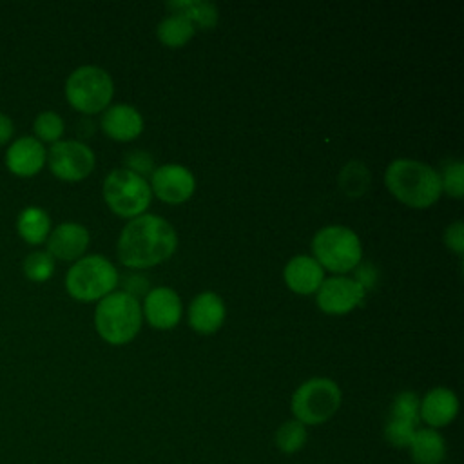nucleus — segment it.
Segmentation results:
<instances>
[{
  "label": "nucleus",
  "mask_w": 464,
  "mask_h": 464,
  "mask_svg": "<svg viewBox=\"0 0 464 464\" xmlns=\"http://www.w3.org/2000/svg\"><path fill=\"white\" fill-rule=\"evenodd\" d=\"M178 245L176 230L154 214L130 219L118 239V259L130 268H149L167 261Z\"/></svg>",
  "instance_id": "1"
},
{
  "label": "nucleus",
  "mask_w": 464,
  "mask_h": 464,
  "mask_svg": "<svg viewBox=\"0 0 464 464\" xmlns=\"http://www.w3.org/2000/svg\"><path fill=\"white\" fill-rule=\"evenodd\" d=\"M384 181L388 190L413 208L431 207L442 192L440 176L417 160H395L388 165Z\"/></svg>",
  "instance_id": "2"
},
{
  "label": "nucleus",
  "mask_w": 464,
  "mask_h": 464,
  "mask_svg": "<svg viewBox=\"0 0 464 464\" xmlns=\"http://www.w3.org/2000/svg\"><path fill=\"white\" fill-rule=\"evenodd\" d=\"M94 324L100 337L111 344H125L141 326V306L127 292H111L94 310Z\"/></svg>",
  "instance_id": "3"
},
{
  "label": "nucleus",
  "mask_w": 464,
  "mask_h": 464,
  "mask_svg": "<svg viewBox=\"0 0 464 464\" xmlns=\"http://www.w3.org/2000/svg\"><path fill=\"white\" fill-rule=\"evenodd\" d=\"M341 406V390L328 377L304 381L292 395L290 408L294 419L304 426H317L330 420Z\"/></svg>",
  "instance_id": "4"
},
{
  "label": "nucleus",
  "mask_w": 464,
  "mask_h": 464,
  "mask_svg": "<svg viewBox=\"0 0 464 464\" xmlns=\"http://www.w3.org/2000/svg\"><path fill=\"white\" fill-rule=\"evenodd\" d=\"M118 283L116 266L103 256L80 257L65 276L69 295L78 301H96L109 295Z\"/></svg>",
  "instance_id": "5"
},
{
  "label": "nucleus",
  "mask_w": 464,
  "mask_h": 464,
  "mask_svg": "<svg viewBox=\"0 0 464 464\" xmlns=\"http://www.w3.org/2000/svg\"><path fill=\"white\" fill-rule=\"evenodd\" d=\"M114 85L107 71L96 65L74 69L65 82V96L72 109L83 114L103 111L112 100Z\"/></svg>",
  "instance_id": "6"
},
{
  "label": "nucleus",
  "mask_w": 464,
  "mask_h": 464,
  "mask_svg": "<svg viewBox=\"0 0 464 464\" xmlns=\"http://www.w3.org/2000/svg\"><path fill=\"white\" fill-rule=\"evenodd\" d=\"M314 259L332 270V272H348L355 268L361 261L362 250L357 234L341 225H330L321 228L312 241Z\"/></svg>",
  "instance_id": "7"
},
{
  "label": "nucleus",
  "mask_w": 464,
  "mask_h": 464,
  "mask_svg": "<svg viewBox=\"0 0 464 464\" xmlns=\"http://www.w3.org/2000/svg\"><path fill=\"white\" fill-rule=\"evenodd\" d=\"M152 190L143 176L129 169H118L107 174L103 181V199L109 208L121 218H136L150 203Z\"/></svg>",
  "instance_id": "8"
},
{
  "label": "nucleus",
  "mask_w": 464,
  "mask_h": 464,
  "mask_svg": "<svg viewBox=\"0 0 464 464\" xmlns=\"http://www.w3.org/2000/svg\"><path fill=\"white\" fill-rule=\"evenodd\" d=\"M47 165L58 179L80 181L92 172L94 152L76 140L56 141L47 152Z\"/></svg>",
  "instance_id": "9"
},
{
  "label": "nucleus",
  "mask_w": 464,
  "mask_h": 464,
  "mask_svg": "<svg viewBox=\"0 0 464 464\" xmlns=\"http://www.w3.org/2000/svg\"><path fill=\"white\" fill-rule=\"evenodd\" d=\"M364 297V285L350 277H330L317 290V304L326 314H346Z\"/></svg>",
  "instance_id": "10"
},
{
  "label": "nucleus",
  "mask_w": 464,
  "mask_h": 464,
  "mask_svg": "<svg viewBox=\"0 0 464 464\" xmlns=\"http://www.w3.org/2000/svg\"><path fill=\"white\" fill-rule=\"evenodd\" d=\"M194 188L196 181L192 172L181 165H163L152 172L150 190L165 203H183L192 196Z\"/></svg>",
  "instance_id": "11"
},
{
  "label": "nucleus",
  "mask_w": 464,
  "mask_h": 464,
  "mask_svg": "<svg viewBox=\"0 0 464 464\" xmlns=\"http://www.w3.org/2000/svg\"><path fill=\"white\" fill-rule=\"evenodd\" d=\"M47 161V152L44 143L34 136H22L14 140L5 152L7 169L20 178H31L42 170Z\"/></svg>",
  "instance_id": "12"
},
{
  "label": "nucleus",
  "mask_w": 464,
  "mask_h": 464,
  "mask_svg": "<svg viewBox=\"0 0 464 464\" xmlns=\"http://www.w3.org/2000/svg\"><path fill=\"white\" fill-rule=\"evenodd\" d=\"M459 413V399L453 390L446 386H435L420 399L419 417L426 428H444L455 420Z\"/></svg>",
  "instance_id": "13"
},
{
  "label": "nucleus",
  "mask_w": 464,
  "mask_h": 464,
  "mask_svg": "<svg viewBox=\"0 0 464 464\" xmlns=\"http://www.w3.org/2000/svg\"><path fill=\"white\" fill-rule=\"evenodd\" d=\"M145 319L150 326L167 330L178 324L181 317L179 295L169 286H158L145 295Z\"/></svg>",
  "instance_id": "14"
},
{
  "label": "nucleus",
  "mask_w": 464,
  "mask_h": 464,
  "mask_svg": "<svg viewBox=\"0 0 464 464\" xmlns=\"http://www.w3.org/2000/svg\"><path fill=\"white\" fill-rule=\"evenodd\" d=\"M89 245V232L80 223H62L51 230L47 237V252L54 259L74 261L85 252Z\"/></svg>",
  "instance_id": "15"
},
{
  "label": "nucleus",
  "mask_w": 464,
  "mask_h": 464,
  "mask_svg": "<svg viewBox=\"0 0 464 464\" xmlns=\"http://www.w3.org/2000/svg\"><path fill=\"white\" fill-rule=\"evenodd\" d=\"M223 321L225 304L218 294L203 292L194 297V301L188 306V323L198 334H214L221 328Z\"/></svg>",
  "instance_id": "16"
},
{
  "label": "nucleus",
  "mask_w": 464,
  "mask_h": 464,
  "mask_svg": "<svg viewBox=\"0 0 464 464\" xmlns=\"http://www.w3.org/2000/svg\"><path fill=\"white\" fill-rule=\"evenodd\" d=\"M285 283L295 294H312L324 281L323 266L308 256H295L285 266Z\"/></svg>",
  "instance_id": "17"
},
{
  "label": "nucleus",
  "mask_w": 464,
  "mask_h": 464,
  "mask_svg": "<svg viewBox=\"0 0 464 464\" xmlns=\"http://www.w3.org/2000/svg\"><path fill=\"white\" fill-rule=\"evenodd\" d=\"M141 114L130 105H112L102 116V130L118 141H130L141 134Z\"/></svg>",
  "instance_id": "18"
},
{
  "label": "nucleus",
  "mask_w": 464,
  "mask_h": 464,
  "mask_svg": "<svg viewBox=\"0 0 464 464\" xmlns=\"http://www.w3.org/2000/svg\"><path fill=\"white\" fill-rule=\"evenodd\" d=\"M406 450L415 464H440L446 459V440L433 428H417Z\"/></svg>",
  "instance_id": "19"
},
{
  "label": "nucleus",
  "mask_w": 464,
  "mask_h": 464,
  "mask_svg": "<svg viewBox=\"0 0 464 464\" xmlns=\"http://www.w3.org/2000/svg\"><path fill=\"white\" fill-rule=\"evenodd\" d=\"M16 232L25 243L40 245L51 234V218L40 207H27L16 218Z\"/></svg>",
  "instance_id": "20"
},
{
  "label": "nucleus",
  "mask_w": 464,
  "mask_h": 464,
  "mask_svg": "<svg viewBox=\"0 0 464 464\" xmlns=\"http://www.w3.org/2000/svg\"><path fill=\"white\" fill-rule=\"evenodd\" d=\"M196 33L194 24L179 13L167 16L158 25V38L167 47H183Z\"/></svg>",
  "instance_id": "21"
},
{
  "label": "nucleus",
  "mask_w": 464,
  "mask_h": 464,
  "mask_svg": "<svg viewBox=\"0 0 464 464\" xmlns=\"http://www.w3.org/2000/svg\"><path fill=\"white\" fill-rule=\"evenodd\" d=\"M167 7L188 18L194 24V27L199 25L201 29H212L218 22V9L210 2L179 0V2H167Z\"/></svg>",
  "instance_id": "22"
},
{
  "label": "nucleus",
  "mask_w": 464,
  "mask_h": 464,
  "mask_svg": "<svg viewBox=\"0 0 464 464\" xmlns=\"http://www.w3.org/2000/svg\"><path fill=\"white\" fill-rule=\"evenodd\" d=\"M306 439H308L306 426L301 424V422L295 420V419L285 420V422L276 430V435H274L276 446H277L279 451L285 453V455H294V453L301 451L303 446L306 444Z\"/></svg>",
  "instance_id": "23"
},
{
  "label": "nucleus",
  "mask_w": 464,
  "mask_h": 464,
  "mask_svg": "<svg viewBox=\"0 0 464 464\" xmlns=\"http://www.w3.org/2000/svg\"><path fill=\"white\" fill-rule=\"evenodd\" d=\"M339 187L350 198L364 194L370 187V170L355 160L346 163L339 174Z\"/></svg>",
  "instance_id": "24"
},
{
  "label": "nucleus",
  "mask_w": 464,
  "mask_h": 464,
  "mask_svg": "<svg viewBox=\"0 0 464 464\" xmlns=\"http://www.w3.org/2000/svg\"><path fill=\"white\" fill-rule=\"evenodd\" d=\"M22 268H24V274L29 281L44 283L54 272V259L51 257V254L47 250L45 252L44 250H33L31 254L25 256Z\"/></svg>",
  "instance_id": "25"
},
{
  "label": "nucleus",
  "mask_w": 464,
  "mask_h": 464,
  "mask_svg": "<svg viewBox=\"0 0 464 464\" xmlns=\"http://www.w3.org/2000/svg\"><path fill=\"white\" fill-rule=\"evenodd\" d=\"M33 130L40 143H56L63 134V120L54 111H44L34 118Z\"/></svg>",
  "instance_id": "26"
},
{
  "label": "nucleus",
  "mask_w": 464,
  "mask_h": 464,
  "mask_svg": "<svg viewBox=\"0 0 464 464\" xmlns=\"http://www.w3.org/2000/svg\"><path fill=\"white\" fill-rule=\"evenodd\" d=\"M419 404H420V399L415 392H401L393 397L388 417L408 420V422L419 426V422H420Z\"/></svg>",
  "instance_id": "27"
},
{
  "label": "nucleus",
  "mask_w": 464,
  "mask_h": 464,
  "mask_svg": "<svg viewBox=\"0 0 464 464\" xmlns=\"http://www.w3.org/2000/svg\"><path fill=\"white\" fill-rule=\"evenodd\" d=\"M417 428H419L417 424H411L408 420L388 417V420L384 424V439L393 448H408Z\"/></svg>",
  "instance_id": "28"
},
{
  "label": "nucleus",
  "mask_w": 464,
  "mask_h": 464,
  "mask_svg": "<svg viewBox=\"0 0 464 464\" xmlns=\"http://www.w3.org/2000/svg\"><path fill=\"white\" fill-rule=\"evenodd\" d=\"M440 187L453 198H462L464 194V167L460 161H453L444 167Z\"/></svg>",
  "instance_id": "29"
},
{
  "label": "nucleus",
  "mask_w": 464,
  "mask_h": 464,
  "mask_svg": "<svg viewBox=\"0 0 464 464\" xmlns=\"http://www.w3.org/2000/svg\"><path fill=\"white\" fill-rule=\"evenodd\" d=\"M444 241L453 252H457V254L464 252V225H462V221H455L453 225H450L446 228Z\"/></svg>",
  "instance_id": "30"
},
{
  "label": "nucleus",
  "mask_w": 464,
  "mask_h": 464,
  "mask_svg": "<svg viewBox=\"0 0 464 464\" xmlns=\"http://www.w3.org/2000/svg\"><path fill=\"white\" fill-rule=\"evenodd\" d=\"M127 165H129V170L141 176L143 172H150L152 170V158L150 154L147 152H132L129 158H127Z\"/></svg>",
  "instance_id": "31"
},
{
  "label": "nucleus",
  "mask_w": 464,
  "mask_h": 464,
  "mask_svg": "<svg viewBox=\"0 0 464 464\" xmlns=\"http://www.w3.org/2000/svg\"><path fill=\"white\" fill-rule=\"evenodd\" d=\"M125 286H127V294L134 295V294H145V288L149 286V281L145 277H141L140 274H130L125 279Z\"/></svg>",
  "instance_id": "32"
},
{
  "label": "nucleus",
  "mask_w": 464,
  "mask_h": 464,
  "mask_svg": "<svg viewBox=\"0 0 464 464\" xmlns=\"http://www.w3.org/2000/svg\"><path fill=\"white\" fill-rule=\"evenodd\" d=\"M13 132H14L13 120L7 114L0 112V145L7 143L13 138Z\"/></svg>",
  "instance_id": "33"
}]
</instances>
